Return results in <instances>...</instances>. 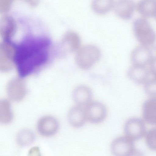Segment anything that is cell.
I'll return each instance as SVG.
<instances>
[{
    "label": "cell",
    "mask_w": 156,
    "mask_h": 156,
    "mask_svg": "<svg viewBox=\"0 0 156 156\" xmlns=\"http://www.w3.org/2000/svg\"><path fill=\"white\" fill-rule=\"evenodd\" d=\"M13 114L9 101L5 99L0 101V121L4 124H8L11 122Z\"/></svg>",
    "instance_id": "obj_20"
},
{
    "label": "cell",
    "mask_w": 156,
    "mask_h": 156,
    "mask_svg": "<svg viewBox=\"0 0 156 156\" xmlns=\"http://www.w3.org/2000/svg\"><path fill=\"white\" fill-rule=\"evenodd\" d=\"M20 80H12L8 84L7 93L9 98L15 101H19L24 98L26 89L23 83Z\"/></svg>",
    "instance_id": "obj_13"
},
{
    "label": "cell",
    "mask_w": 156,
    "mask_h": 156,
    "mask_svg": "<svg viewBox=\"0 0 156 156\" xmlns=\"http://www.w3.org/2000/svg\"><path fill=\"white\" fill-rule=\"evenodd\" d=\"M152 45L154 48L156 50V35Z\"/></svg>",
    "instance_id": "obj_27"
},
{
    "label": "cell",
    "mask_w": 156,
    "mask_h": 156,
    "mask_svg": "<svg viewBox=\"0 0 156 156\" xmlns=\"http://www.w3.org/2000/svg\"><path fill=\"white\" fill-rule=\"evenodd\" d=\"M134 34L141 44L148 46L152 44L156 35L148 22L143 18L135 20L133 23Z\"/></svg>",
    "instance_id": "obj_3"
},
{
    "label": "cell",
    "mask_w": 156,
    "mask_h": 156,
    "mask_svg": "<svg viewBox=\"0 0 156 156\" xmlns=\"http://www.w3.org/2000/svg\"><path fill=\"white\" fill-rule=\"evenodd\" d=\"M63 39L64 44L70 51L76 52L81 47L80 38L76 32L68 31L65 34Z\"/></svg>",
    "instance_id": "obj_17"
},
{
    "label": "cell",
    "mask_w": 156,
    "mask_h": 156,
    "mask_svg": "<svg viewBox=\"0 0 156 156\" xmlns=\"http://www.w3.org/2000/svg\"><path fill=\"white\" fill-rule=\"evenodd\" d=\"M127 74L130 79L138 84H145L149 80V72L145 66L133 65Z\"/></svg>",
    "instance_id": "obj_16"
},
{
    "label": "cell",
    "mask_w": 156,
    "mask_h": 156,
    "mask_svg": "<svg viewBox=\"0 0 156 156\" xmlns=\"http://www.w3.org/2000/svg\"><path fill=\"white\" fill-rule=\"evenodd\" d=\"M87 120L98 123L105 119L107 114L105 106L97 101H91L84 108Z\"/></svg>",
    "instance_id": "obj_7"
},
{
    "label": "cell",
    "mask_w": 156,
    "mask_h": 156,
    "mask_svg": "<svg viewBox=\"0 0 156 156\" xmlns=\"http://www.w3.org/2000/svg\"><path fill=\"white\" fill-rule=\"evenodd\" d=\"M149 64L150 72L154 78H156V56L153 57Z\"/></svg>",
    "instance_id": "obj_25"
},
{
    "label": "cell",
    "mask_w": 156,
    "mask_h": 156,
    "mask_svg": "<svg viewBox=\"0 0 156 156\" xmlns=\"http://www.w3.org/2000/svg\"><path fill=\"white\" fill-rule=\"evenodd\" d=\"M112 153L117 156H129L139 154L133 141L127 136H122L114 139L111 145Z\"/></svg>",
    "instance_id": "obj_4"
},
{
    "label": "cell",
    "mask_w": 156,
    "mask_h": 156,
    "mask_svg": "<svg viewBox=\"0 0 156 156\" xmlns=\"http://www.w3.org/2000/svg\"><path fill=\"white\" fill-rule=\"evenodd\" d=\"M124 131L126 136L133 141L138 140L146 133L144 122L137 117L130 118L124 125Z\"/></svg>",
    "instance_id": "obj_6"
},
{
    "label": "cell",
    "mask_w": 156,
    "mask_h": 156,
    "mask_svg": "<svg viewBox=\"0 0 156 156\" xmlns=\"http://www.w3.org/2000/svg\"><path fill=\"white\" fill-rule=\"evenodd\" d=\"M68 117L70 125L75 128L81 127L87 120L85 108L77 105L73 106L69 109Z\"/></svg>",
    "instance_id": "obj_12"
},
{
    "label": "cell",
    "mask_w": 156,
    "mask_h": 156,
    "mask_svg": "<svg viewBox=\"0 0 156 156\" xmlns=\"http://www.w3.org/2000/svg\"><path fill=\"white\" fill-rule=\"evenodd\" d=\"M153 58L152 52L147 46L141 44L132 51L131 55L133 65L145 66Z\"/></svg>",
    "instance_id": "obj_8"
},
{
    "label": "cell",
    "mask_w": 156,
    "mask_h": 156,
    "mask_svg": "<svg viewBox=\"0 0 156 156\" xmlns=\"http://www.w3.org/2000/svg\"><path fill=\"white\" fill-rule=\"evenodd\" d=\"M144 89L150 97H156V78L149 79L145 83Z\"/></svg>",
    "instance_id": "obj_23"
},
{
    "label": "cell",
    "mask_w": 156,
    "mask_h": 156,
    "mask_svg": "<svg viewBox=\"0 0 156 156\" xmlns=\"http://www.w3.org/2000/svg\"><path fill=\"white\" fill-rule=\"evenodd\" d=\"M59 124L58 121L50 116H45L40 118L37 124V129L41 135L48 137L55 134L58 131Z\"/></svg>",
    "instance_id": "obj_9"
},
{
    "label": "cell",
    "mask_w": 156,
    "mask_h": 156,
    "mask_svg": "<svg viewBox=\"0 0 156 156\" xmlns=\"http://www.w3.org/2000/svg\"><path fill=\"white\" fill-rule=\"evenodd\" d=\"M72 97L76 105L85 107L91 101L92 93L91 89L88 87L80 85L74 89Z\"/></svg>",
    "instance_id": "obj_11"
},
{
    "label": "cell",
    "mask_w": 156,
    "mask_h": 156,
    "mask_svg": "<svg viewBox=\"0 0 156 156\" xmlns=\"http://www.w3.org/2000/svg\"><path fill=\"white\" fill-rule=\"evenodd\" d=\"M34 138L35 136L33 132L28 129H23L18 133L16 140L19 145L25 146L32 143Z\"/></svg>",
    "instance_id": "obj_21"
},
{
    "label": "cell",
    "mask_w": 156,
    "mask_h": 156,
    "mask_svg": "<svg viewBox=\"0 0 156 156\" xmlns=\"http://www.w3.org/2000/svg\"><path fill=\"white\" fill-rule=\"evenodd\" d=\"M75 61L78 66L82 69H90L99 60L101 52L95 45L88 44L83 46L76 52Z\"/></svg>",
    "instance_id": "obj_2"
},
{
    "label": "cell",
    "mask_w": 156,
    "mask_h": 156,
    "mask_svg": "<svg viewBox=\"0 0 156 156\" xmlns=\"http://www.w3.org/2000/svg\"><path fill=\"white\" fill-rule=\"evenodd\" d=\"M50 44L48 38L29 36L16 45L14 63L21 77L29 75L47 62Z\"/></svg>",
    "instance_id": "obj_1"
},
{
    "label": "cell",
    "mask_w": 156,
    "mask_h": 156,
    "mask_svg": "<svg viewBox=\"0 0 156 156\" xmlns=\"http://www.w3.org/2000/svg\"><path fill=\"white\" fill-rule=\"evenodd\" d=\"M16 25L14 19L11 16L5 15L0 20V32L5 40H11L16 30Z\"/></svg>",
    "instance_id": "obj_14"
},
{
    "label": "cell",
    "mask_w": 156,
    "mask_h": 156,
    "mask_svg": "<svg viewBox=\"0 0 156 156\" xmlns=\"http://www.w3.org/2000/svg\"><path fill=\"white\" fill-rule=\"evenodd\" d=\"M142 115L144 121L156 125V97H150L144 103Z\"/></svg>",
    "instance_id": "obj_15"
},
{
    "label": "cell",
    "mask_w": 156,
    "mask_h": 156,
    "mask_svg": "<svg viewBox=\"0 0 156 156\" xmlns=\"http://www.w3.org/2000/svg\"><path fill=\"white\" fill-rule=\"evenodd\" d=\"M14 0H0V11L2 13L8 12Z\"/></svg>",
    "instance_id": "obj_24"
},
{
    "label": "cell",
    "mask_w": 156,
    "mask_h": 156,
    "mask_svg": "<svg viewBox=\"0 0 156 156\" xmlns=\"http://www.w3.org/2000/svg\"><path fill=\"white\" fill-rule=\"evenodd\" d=\"M113 0H93L91 5L93 11L99 15H103L109 12L113 8Z\"/></svg>",
    "instance_id": "obj_19"
},
{
    "label": "cell",
    "mask_w": 156,
    "mask_h": 156,
    "mask_svg": "<svg viewBox=\"0 0 156 156\" xmlns=\"http://www.w3.org/2000/svg\"><path fill=\"white\" fill-rule=\"evenodd\" d=\"M27 3L30 5L34 6L36 5L39 3L40 0H22Z\"/></svg>",
    "instance_id": "obj_26"
},
{
    "label": "cell",
    "mask_w": 156,
    "mask_h": 156,
    "mask_svg": "<svg viewBox=\"0 0 156 156\" xmlns=\"http://www.w3.org/2000/svg\"><path fill=\"white\" fill-rule=\"evenodd\" d=\"M16 44L11 40H4L0 45V67L3 71L9 70L12 67Z\"/></svg>",
    "instance_id": "obj_5"
},
{
    "label": "cell",
    "mask_w": 156,
    "mask_h": 156,
    "mask_svg": "<svg viewBox=\"0 0 156 156\" xmlns=\"http://www.w3.org/2000/svg\"><path fill=\"white\" fill-rule=\"evenodd\" d=\"M116 14L120 18L129 19L132 17L135 8L133 0H118L113 7Z\"/></svg>",
    "instance_id": "obj_10"
},
{
    "label": "cell",
    "mask_w": 156,
    "mask_h": 156,
    "mask_svg": "<svg viewBox=\"0 0 156 156\" xmlns=\"http://www.w3.org/2000/svg\"><path fill=\"white\" fill-rule=\"evenodd\" d=\"M154 16L155 17V19H156V12Z\"/></svg>",
    "instance_id": "obj_28"
},
{
    "label": "cell",
    "mask_w": 156,
    "mask_h": 156,
    "mask_svg": "<svg viewBox=\"0 0 156 156\" xmlns=\"http://www.w3.org/2000/svg\"><path fill=\"white\" fill-rule=\"evenodd\" d=\"M145 141L149 148L156 151V128L151 129L146 133Z\"/></svg>",
    "instance_id": "obj_22"
},
{
    "label": "cell",
    "mask_w": 156,
    "mask_h": 156,
    "mask_svg": "<svg viewBox=\"0 0 156 156\" xmlns=\"http://www.w3.org/2000/svg\"><path fill=\"white\" fill-rule=\"evenodd\" d=\"M137 9L144 17L154 16L156 12V0H141L137 5Z\"/></svg>",
    "instance_id": "obj_18"
}]
</instances>
